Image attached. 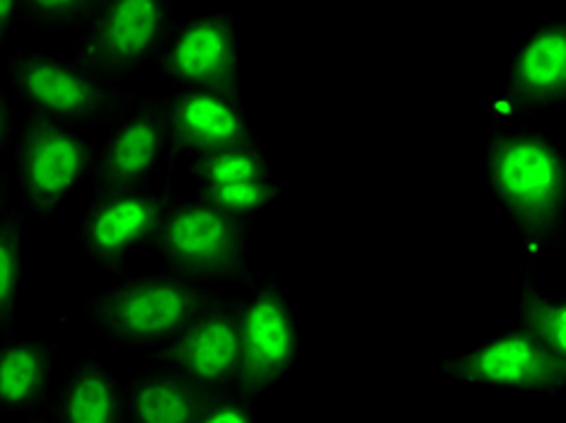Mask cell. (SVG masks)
Listing matches in <instances>:
<instances>
[{"label":"cell","instance_id":"obj_1","mask_svg":"<svg viewBox=\"0 0 566 423\" xmlns=\"http://www.w3.org/2000/svg\"><path fill=\"white\" fill-rule=\"evenodd\" d=\"M482 182L516 228L521 262L564 250L566 160L559 144L533 126H496L482 144Z\"/></svg>","mask_w":566,"mask_h":423},{"label":"cell","instance_id":"obj_2","mask_svg":"<svg viewBox=\"0 0 566 423\" xmlns=\"http://www.w3.org/2000/svg\"><path fill=\"white\" fill-rule=\"evenodd\" d=\"M218 293L167 268L124 276L119 284L93 293L83 317L102 339L122 349H156L185 329Z\"/></svg>","mask_w":566,"mask_h":423},{"label":"cell","instance_id":"obj_3","mask_svg":"<svg viewBox=\"0 0 566 423\" xmlns=\"http://www.w3.org/2000/svg\"><path fill=\"white\" fill-rule=\"evenodd\" d=\"M8 83L20 105L36 117L69 128L114 126L138 95L85 71L73 59L51 56L40 49H20L8 61Z\"/></svg>","mask_w":566,"mask_h":423},{"label":"cell","instance_id":"obj_4","mask_svg":"<svg viewBox=\"0 0 566 423\" xmlns=\"http://www.w3.org/2000/svg\"><path fill=\"white\" fill-rule=\"evenodd\" d=\"M252 223L238 221L199 199H175L153 237L150 250L163 268L201 286L238 284L254 278L248 266Z\"/></svg>","mask_w":566,"mask_h":423},{"label":"cell","instance_id":"obj_5","mask_svg":"<svg viewBox=\"0 0 566 423\" xmlns=\"http://www.w3.org/2000/svg\"><path fill=\"white\" fill-rule=\"evenodd\" d=\"M97 148L73 128L28 114L12 144L10 182L28 221H49L63 211L93 175Z\"/></svg>","mask_w":566,"mask_h":423},{"label":"cell","instance_id":"obj_6","mask_svg":"<svg viewBox=\"0 0 566 423\" xmlns=\"http://www.w3.org/2000/svg\"><path fill=\"white\" fill-rule=\"evenodd\" d=\"M303 349L298 305L279 274L252 278L240 293V366L235 392L256 402L293 373Z\"/></svg>","mask_w":566,"mask_h":423},{"label":"cell","instance_id":"obj_7","mask_svg":"<svg viewBox=\"0 0 566 423\" xmlns=\"http://www.w3.org/2000/svg\"><path fill=\"white\" fill-rule=\"evenodd\" d=\"M175 12L167 0H97V8L73 44V61L97 78L122 85L156 61Z\"/></svg>","mask_w":566,"mask_h":423},{"label":"cell","instance_id":"obj_8","mask_svg":"<svg viewBox=\"0 0 566 423\" xmlns=\"http://www.w3.org/2000/svg\"><path fill=\"white\" fill-rule=\"evenodd\" d=\"M146 358L209 396L233 390L240 366V293H218L172 339L146 351Z\"/></svg>","mask_w":566,"mask_h":423},{"label":"cell","instance_id":"obj_9","mask_svg":"<svg viewBox=\"0 0 566 423\" xmlns=\"http://www.w3.org/2000/svg\"><path fill=\"white\" fill-rule=\"evenodd\" d=\"M441 378L470 388H504L557 396L566 392V366H559L518 319L468 351L441 358Z\"/></svg>","mask_w":566,"mask_h":423},{"label":"cell","instance_id":"obj_10","mask_svg":"<svg viewBox=\"0 0 566 423\" xmlns=\"http://www.w3.org/2000/svg\"><path fill=\"white\" fill-rule=\"evenodd\" d=\"M163 78L175 89H230L242 83V44L230 12L211 10L175 22L156 56Z\"/></svg>","mask_w":566,"mask_h":423},{"label":"cell","instance_id":"obj_11","mask_svg":"<svg viewBox=\"0 0 566 423\" xmlns=\"http://www.w3.org/2000/svg\"><path fill=\"white\" fill-rule=\"evenodd\" d=\"M566 102V24L549 20L527 30L511 51L499 95L484 102L492 119L533 117Z\"/></svg>","mask_w":566,"mask_h":423},{"label":"cell","instance_id":"obj_12","mask_svg":"<svg viewBox=\"0 0 566 423\" xmlns=\"http://www.w3.org/2000/svg\"><path fill=\"white\" fill-rule=\"evenodd\" d=\"M175 199L167 187L90 197L81 223V242L90 262L107 274L126 276L128 254L153 245Z\"/></svg>","mask_w":566,"mask_h":423},{"label":"cell","instance_id":"obj_13","mask_svg":"<svg viewBox=\"0 0 566 423\" xmlns=\"http://www.w3.org/2000/svg\"><path fill=\"white\" fill-rule=\"evenodd\" d=\"M167 156L170 140L160 99L138 95L132 112L109 128L97 148L90 175V197L148 189Z\"/></svg>","mask_w":566,"mask_h":423},{"label":"cell","instance_id":"obj_14","mask_svg":"<svg viewBox=\"0 0 566 423\" xmlns=\"http://www.w3.org/2000/svg\"><path fill=\"white\" fill-rule=\"evenodd\" d=\"M160 105L170 156L191 160L256 138L240 89H175Z\"/></svg>","mask_w":566,"mask_h":423},{"label":"cell","instance_id":"obj_15","mask_svg":"<svg viewBox=\"0 0 566 423\" xmlns=\"http://www.w3.org/2000/svg\"><path fill=\"white\" fill-rule=\"evenodd\" d=\"M59 349L44 337L0 339V412L28 419L49 412Z\"/></svg>","mask_w":566,"mask_h":423},{"label":"cell","instance_id":"obj_16","mask_svg":"<svg viewBox=\"0 0 566 423\" xmlns=\"http://www.w3.org/2000/svg\"><path fill=\"white\" fill-rule=\"evenodd\" d=\"M54 423H126L124 384L97 351H85L51 394Z\"/></svg>","mask_w":566,"mask_h":423},{"label":"cell","instance_id":"obj_17","mask_svg":"<svg viewBox=\"0 0 566 423\" xmlns=\"http://www.w3.org/2000/svg\"><path fill=\"white\" fill-rule=\"evenodd\" d=\"M209 400L197 384L158 366L124 382L126 423H197Z\"/></svg>","mask_w":566,"mask_h":423},{"label":"cell","instance_id":"obj_18","mask_svg":"<svg viewBox=\"0 0 566 423\" xmlns=\"http://www.w3.org/2000/svg\"><path fill=\"white\" fill-rule=\"evenodd\" d=\"M521 268L518 322L559 366H566V296L537 286L535 264L521 262Z\"/></svg>","mask_w":566,"mask_h":423},{"label":"cell","instance_id":"obj_19","mask_svg":"<svg viewBox=\"0 0 566 423\" xmlns=\"http://www.w3.org/2000/svg\"><path fill=\"white\" fill-rule=\"evenodd\" d=\"M187 170L195 184H233L276 177L274 162L260 138L191 158L187 160Z\"/></svg>","mask_w":566,"mask_h":423},{"label":"cell","instance_id":"obj_20","mask_svg":"<svg viewBox=\"0 0 566 423\" xmlns=\"http://www.w3.org/2000/svg\"><path fill=\"white\" fill-rule=\"evenodd\" d=\"M24 223L28 218L12 203L10 211L0 218V337H12V317L22 298L24 276Z\"/></svg>","mask_w":566,"mask_h":423},{"label":"cell","instance_id":"obj_21","mask_svg":"<svg viewBox=\"0 0 566 423\" xmlns=\"http://www.w3.org/2000/svg\"><path fill=\"white\" fill-rule=\"evenodd\" d=\"M281 197L283 184L276 177L233 184H195V199L244 223H252L264 211L274 209Z\"/></svg>","mask_w":566,"mask_h":423},{"label":"cell","instance_id":"obj_22","mask_svg":"<svg viewBox=\"0 0 566 423\" xmlns=\"http://www.w3.org/2000/svg\"><path fill=\"white\" fill-rule=\"evenodd\" d=\"M97 8V0H30L22 3V20L42 32L83 28Z\"/></svg>","mask_w":566,"mask_h":423},{"label":"cell","instance_id":"obj_23","mask_svg":"<svg viewBox=\"0 0 566 423\" xmlns=\"http://www.w3.org/2000/svg\"><path fill=\"white\" fill-rule=\"evenodd\" d=\"M254 404L235 390L213 394L197 423H260Z\"/></svg>","mask_w":566,"mask_h":423},{"label":"cell","instance_id":"obj_24","mask_svg":"<svg viewBox=\"0 0 566 423\" xmlns=\"http://www.w3.org/2000/svg\"><path fill=\"white\" fill-rule=\"evenodd\" d=\"M15 134H18V114L15 105H12L10 95L6 89H0V158L15 144Z\"/></svg>","mask_w":566,"mask_h":423},{"label":"cell","instance_id":"obj_25","mask_svg":"<svg viewBox=\"0 0 566 423\" xmlns=\"http://www.w3.org/2000/svg\"><path fill=\"white\" fill-rule=\"evenodd\" d=\"M22 20V3L20 0H0V49L6 46L12 28Z\"/></svg>","mask_w":566,"mask_h":423},{"label":"cell","instance_id":"obj_26","mask_svg":"<svg viewBox=\"0 0 566 423\" xmlns=\"http://www.w3.org/2000/svg\"><path fill=\"white\" fill-rule=\"evenodd\" d=\"M12 182H10V175L6 170H0V218H3L10 207H12Z\"/></svg>","mask_w":566,"mask_h":423},{"label":"cell","instance_id":"obj_27","mask_svg":"<svg viewBox=\"0 0 566 423\" xmlns=\"http://www.w3.org/2000/svg\"><path fill=\"white\" fill-rule=\"evenodd\" d=\"M24 423H54V421H51L46 414H42V416H34V419H28V421H24Z\"/></svg>","mask_w":566,"mask_h":423}]
</instances>
